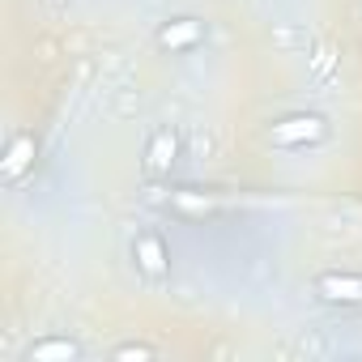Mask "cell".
Returning <instances> with one entry per match:
<instances>
[{"label": "cell", "mask_w": 362, "mask_h": 362, "mask_svg": "<svg viewBox=\"0 0 362 362\" xmlns=\"http://www.w3.org/2000/svg\"><path fill=\"white\" fill-rule=\"evenodd\" d=\"M273 145L281 149H303V145H320L328 136V119L315 115V111H298V115H286V119H273L269 132H264Z\"/></svg>", "instance_id": "cell-1"}, {"label": "cell", "mask_w": 362, "mask_h": 362, "mask_svg": "<svg viewBox=\"0 0 362 362\" xmlns=\"http://www.w3.org/2000/svg\"><path fill=\"white\" fill-rule=\"evenodd\" d=\"M132 264L145 281H166L170 277V247L158 230H141L132 239Z\"/></svg>", "instance_id": "cell-2"}, {"label": "cell", "mask_w": 362, "mask_h": 362, "mask_svg": "<svg viewBox=\"0 0 362 362\" xmlns=\"http://www.w3.org/2000/svg\"><path fill=\"white\" fill-rule=\"evenodd\" d=\"M175 162H179V132L175 128H153L149 141H145V153H141L145 175L149 179H162V175L175 170Z\"/></svg>", "instance_id": "cell-3"}, {"label": "cell", "mask_w": 362, "mask_h": 362, "mask_svg": "<svg viewBox=\"0 0 362 362\" xmlns=\"http://www.w3.org/2000/svg\"><path fill=\"white\" fill-rule=\"evenodd\" d=\"M153 43H158L162 52H170V56L192 52V47L205 43V22H201V18H170V22H162V26L153 30Z\"/></svg>", "instance_id": "cell-4"}, {"label": "cell", "mask_w": 362, "mask_h": 362, "mask_svg": "<svg viewBox=\"0 0 362 362\" xmlns=\"http://www.w3.org/2000/svg\"><path fill=\"white\" fill-rule=\"evenodd\" d=\"M315 294L332 307H362V273H320Z\"/></svg>", "instance_id": "cell-5"}, {"label": "cell", "mask_w": 362, "mask_h": 362, "mask_svg": "<svg viewBox=\"0 0 362 362\" xmlns=\"http://www.w3.org/2000/svg\"><path fill=\"white\" fill-rule=\"evenodd\" d=\"M35 158H39V141H35V132H30V128H22V132H13V136H9L5 158H0V170H5L9 184H18L26 170H35Z\"/></svg>", "instance_id": "cell-6"}, {"label": "cell", "mask_w": 362, "mask_h": 362, "mask_svg": "<svg viewBox=\"0 0 362 362\" xmlns=\"http://www.w3.org/2000/svg\"><path fill=\"white\" fill-rule=\"evenodd\" d=\"M77 358H81V345H77L73 337H60V332L39 337V341H30V349H26V362H77Z\"/></svg>", "instance_id": "cell-7"}, {"label": "cell", "mask_w": 362, "mask_h": 362, "mask_svg": "<svg viewBox=\"0 0 362 362\" xmlns=\"http://www.w3.org/2000/svg\"><path fill=\"white\" fill-rule=\"evenodd\" d=\"M170 209L184 218H205V214H218V201L205 192H170Z\"/></svg>", "instance_id": "cell-8"}, {"label": "cell", "mask_w": 362, "mask_h": 362, "mask_svg": "<svg viewBox=\"0 0 362 362\" xmlns=\"http://www.w3.org/2000/svg\"><path fill=\"white\" fill-rule=\"evenodd\" d=\"M111 358H115V362H153V358H158V349H153V345H145V341H124V345H115V349H111Z\"/></svg>", "instance_id": "cell-9"}, {"label": "cell", "mask_w": 362, "mask_h": 362, "mask_svg": "<svg viewBox=\"0 0 362 362\" xmlns=\"http://www.w3.org/2000/svg\"><path fill=\"white\" fill-rule=\"evenodd\" d=\"M332 60H337V56H332L328 47H320V52L311 56V73H315V77H328V73H332Z\"/></svg>", "instance_id": "cell-10"}, {"label": "cell", "mask_w": 362, "mask_h": 362, "mask_svg": "<svg viewBox=\"0 0 362 362\" xmlns=\"http://www.w3.org/2000/svg\"><path fill=\"white\" fill-rule=\"evenodd\" d=\"M47 5H52V9H60V5H69V0H47Z\"/></svg>", "instance_id": "cell-11"}]
</instances>
